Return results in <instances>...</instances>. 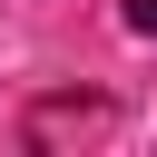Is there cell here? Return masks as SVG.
<instances>
[{
  "instance_id": "1",
  "label": "cell",
  "mask_w": 157,
  "mask_h": 157,
  "mask_svg": "<svg viewBox=\"0 0 157 157\" xmlns=\"http://www.w3.org/2000/svg\"><path fill=\"white\" fill-rule=\"evenodd\" d=\"M69 128H108V98H49V108L29 118V147H49V137H69Z\"/></svg>"
},
{
  "instance_id": "2",
  "label": "cell",
  "mask_w": 157,
  "mask_h": 157,
  "mask_svg": "<svg viewBox=\"0 0 157 157\" xmlns=\"http://www.w3.org/2000/svg\"><path fill=\"white\" fill-rule=\"evenodd\" d=\"M118 20H128L137 39H157V0H118Z\"/></svg>"
}]
</instances>
